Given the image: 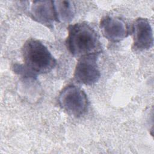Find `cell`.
<instances>
[{
  "label": "cell",
  "mask_w": 154,
  "mask_h": 154,
  "mask_svg": "<svg viewBox=\"0 0 154 154\" xmlns=\"http://www.w3.org/2000/svg\"><path fill=\"white\" fill-rule=\"evenodd\" d=\"M66 45L71 54L79 58L88 55H98L102 51L97 32L85 22L69 26Z\"/></svg>",
  "instance_id": "1"
},
{
  "label": "cell",
  "mask_w": 154,
  "mask_h": 154,
  "mask_svg": "<svg viewBox=\"0 0 154 154\" xmlns=\"http://www.w3.org/2000/svg\"><path fill=\"white\" fill-rule=\"evenodd\" d=\"M22 54L24 66L34 76L49 73L57 64L48 49L36 39H28L22 48Z\"/></svg>",
  "instance_id": "2"
},
{
  "label": "cell",
  "mask_w": 154,
  "mask_h": 154,
  "mask_svg": "<svg viewBox=\"0 0 154 154\" xmlns=\"http://www.w3.org/2000/svg\"><path fill=\"white\" fill-rule=\"evenodd\" d=\"M60 107L69 115L79 117L87 111L88 100L85 92L73 85L65 87L58 96Z\"/></svg>",
  "instance_id": "3"
},
{
  "label": "cell",
  "mask_w": 154,
  "mask_h": 154,
  "mask_svg": "<svg viewBox=\"0 0 154 154\" xmlns=\"http://www.w3.org/2000/svg\"><path fill=\"white\" fill-rule=\"evenodd\" d=\"M97 54L80 57L76 65L74 78L79 83L91 85L98 81L100 73L97 63Z\"/></svg>",
  "instance_id": "4"
},
{
  "label": "cell",
  "mask_w": 154,
  "mask_h": 154,
  "mask_svg": "<svg viewBox=\"0 0 154 154\" xmlns=\"http://www.w3.org/2000/svg\"><path fill=\"white\" fill-rule=\"evenodd\" d=\"M132 49L135 51L147 50L153 46V31L147 19L140 17L134 21L132 26Z\"/></svg>",
  "instance_id": "5"
},
{
  "label": "cell",
  "mask_w": 154,
  "mask_h": 154,
  "mask_svg": "<svg viewBox=\"0 0 154 154\" xmlns=\"http://www.w3.org/2000/svg\"><path fill=\"white\" fill-rule=\"evenodd\" d=\"M100 26L103 36L111 42H120L129 34L128 25L123 19L117 17H103L101 19Z\"/></svg>",
  "instance_id": "6"
},
{
  "label": "cell",
  "mask_w": 154,
  "mask_h": 154,
  "mask_svg": "<svg viewBox=\"0 0 154 154\" xmlns=\"http://www.w3.org/2000/svg\"><path fill=\"white\" fill-rule=\"evenodd\" d=\"M30 14L33 20L49 28L57 21L53 1H34L31 7Z\"/></svg>",
  "instance_id": "7"
},
{
  "label": "cell",
  "mask_w": 154,
  "mask_h": 154,
  "mask_svg": "<svg viewBox=\"0 0 154 154\" xmlns=\"http://www.w3.org/2000/svg\"><path fill=\"white\" fill-rule=\"evenodd\" d=\"M57 21L69 23L74 17L75 7L73 2L70 1H54Z\"/></svg>",
  "instance_id": "8"
}]
</instances>
